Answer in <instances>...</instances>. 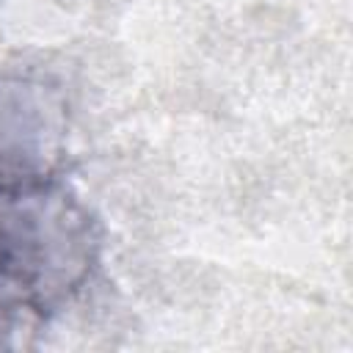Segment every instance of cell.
<instances>
[{
    "mask_svg": "<svg viewBox=\"0 0 353 353\" xmlns=\"http://www.w3.org/2000/svg\"><path fill=\"white\" fill-rule=\"evenodd\" d=\"M97 259V223L77 199L47 179L0 182V347L66 303Z\"/></svg>",
    "mask_w": 353,
    "mask_h": 353,
    "instance_id": "1",
    "label": "cell"
}]
</instances>
